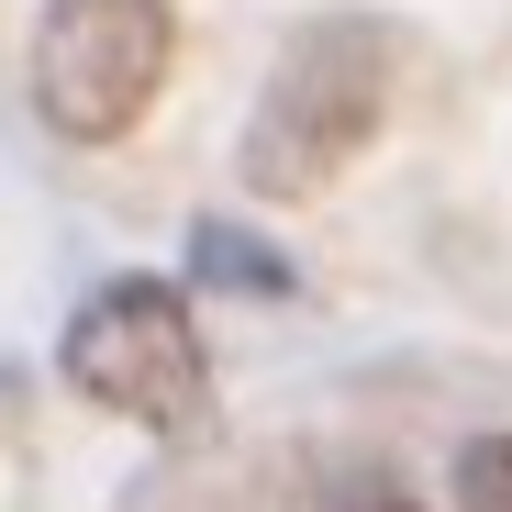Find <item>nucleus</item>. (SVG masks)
<instances>
[{"mask_svg":"<svg viewBox=\"0 0 512 512\" xmlns=\"http://www.w3.org/2000/svg\"><path fill=\"white\" fill-rule=\"evenodd\" d=\"M56 368H67L78 401H101V412L167 435V423L201 412V323H190V301L167 279H101L90 301H78Z\"/></svg>","mask_w":512,"mask_h":512,"instance_id":"obj_3","label":"nucleus"},{"mask_svg":"<svg viewBox=\"0 0 512 512\" xmlns=\"http://www.w3.org/2000/svg\"><path fill=\"white\" fill-rule=\"evenodd\" d=\"M190 268L223 279V290H256V301H279V290H290V256H268V245L234 234V223H201V234H190Z\"/></svg>","mask_w":512,"mask_h":512,"instance_id":"obj_4","label":"nucleus"},{"mask_svg":"<svg viewBox=\"0 0 512 512\" xmlns=\"http://www.w3.org/2000/svg\"><path fill=\"white\" fill-rule=\"evenodd\" d=\"M379 123H390V23H368V12H312V23L279 45L256 112H245L234 179H245L256 201H312V190H334V179L379 145Z\"/></svg>","mask_w":512,"mask_h":512,"instance_id":"obj_1","label":"nucleus"},{"mask_svg":"<svg viewBox=\"0 0 512 512\" xmlns=\"http://www.w3.org/2000/svg\"><path fill=\"white\" fill-rule=\"evenodd\" d=\"M457 512H512V435L457 446Z\"/></svg>","mask_w":512,"mask_h":512,"instance_id":"obj_5","label":"nucleus"},{"mask_svg":"<svg viewBox=\"0 0 512 512\" xmlns=\"http://www.w3.org/2000/svg\"><path fill=\"white\" fill-rule=\"evenodd\" d=\"M323 512H423V501H412L390 468H357V479H334V501H323Z\"/></svg>","mask_w":512,"mask_h":512,"instance_id":"obj_6","label":"nucleus"},{"mask_svg":"<svg viewBox=\"0 0 512 512\" xmlns=\"http://www.w3.org/2000/svg\"><path fill=\"white\" fill-rule=\"evenodd\" d=\"M179 56L167 0H45L34 12V112L67 145H123Z\"/></svg>","mask_w":512,"mask_h":512,"instance_id":"obj_2","label":"nucleus"}]
</instances>
